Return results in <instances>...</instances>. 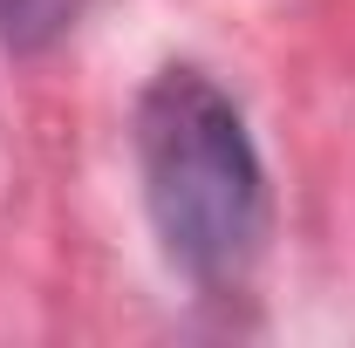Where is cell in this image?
Instances as JSON below:
<instances>
[{"label":"cell","instance_id":"cell-2","mask_svg":"<svg viewBox=\"0 0 355 348\" xmlns=\"http://www.w3.org/2000/svg\"><path fill=\"white\" fill-rule=\"evenodd\" d=\"M83 14H89V0H0V48L7 55H42Z\"/></svg>","mask_w":355,"mask_h":348},{"label":"cell","instance_id":"cell-1","mask_svg":"<svg viewBox=\"0 0 355 348\" xmlns=\"http://www.w3.org/2000/svg\"><path fill=\"white\" fill-rule=\"evenodd\" d=\"M130 143L164 260L191 287H239L266 246V164L239 103L205 69H157Z\"/></svg>","mask_w":355,"mask_h":348}]
</instances>
